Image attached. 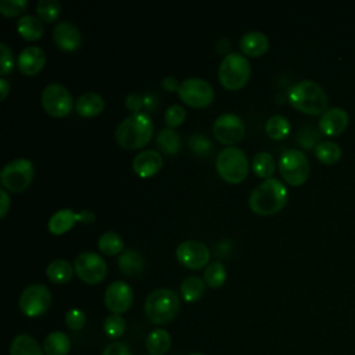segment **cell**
I'll return each instance as SVG.
<instances>
[{
  "label": "cell",
  "mask_w": 355,
  "mask_h": 355,
  "mask_svg": "<svg viewBox=\"0 0 355 355\" xmlns=\"http://www.w3.org/2000/svg\"><path fill=\"white\" fill-rule=\"evenodd\" d=\"M287 197L286 184L276 178H268L251 190L248 204L255 214L272 215L286 205Z\"/></svg>",
  "instance_id": "6da1fadb"
},
{
  "label": "cell",
  "mask_w": 355,
  "mask_h": 355,
  "mask_svg": "<svg viewBox=\"0 0 355 355\" xmlns=\"http://www.w3.org/2000/svg\"><path fill=\"white\" fill-rule=\"evenodd\" d=\"M287 97L290 104L304 114L322 115L327 111L329 97L326 92L311 79H304L290 86Z\"/></svg>",
  "instance_id": "7a4b0ae2"
},
{
  "label": "cell",
  "mask_w": 355,
  "mask_h": 355,
  "mask_svg": "<svg viewBox=\"0 0 355 355\" xmlns=\"http://www.w3.org/2000/svg\"><path fill=\"white\" fill-rule=\"evenodd\" d=\"M154 132L151 116L144 112H133L126 116L115 129V139L125 148H139L147 144Z\"/></svg>",
  "instance_id": "3957f363"
},
{
  "label": "cell",
  "mask_w": 355,
  "mask_h": 355,
  "mask_svg": "<svg viewBox=\"0 0 355 355\" xmlns=\"http://www.w3.org/2000/svg\"><path fill=\"white\" fill-rule=\"evenodd\" d=\"M179 306L180 300L173 290L157 288L147 295L144 312L151 323L165 324L176 316Z\"/></svg>",
  "instance_id": "277c9868"
},
{
  "label": "cell",
  "mask_w": 355,
  "mask_h": 355,
  "mask_svg": "<svg viewBox=\"0 0 355 355\" xmlns=\"http://www.w3.org/2000/svg\"><path fill=\"white\" fill-rule=\"evenodd\" d=\"M251 75V64L248 58L239 51L227 53L218 68V78L229 90H237L243 87Z\"/></svg>",
  "instance_id": "5b68a950"
},
{
  "label": "cell",
  "mask_w": 355,
  "mask_h": 355,
  "mask_svg": "<svg viewBox=\"0 0 355 355\" xmlns=\"http://www.w3.org/2000/svg\"><path fill=\"white\" fill-rule=\"evenodd\" d=\"M215 164L219 175L230 183H239L245 179L250 168L247 154L236 146L222 148L216 155Z\"/></svg>",
  "instance_id": "8992f818"
},
{
  "label": "cell",
  "mask_w": 355,
  "mask_h": 355,
  "mask_svg": "<svg viewBox=\"0 0 355 355\" xmlns=\"http://www.w3.org/2000/svg\"><path fill=\"white\" fill-rule=\"evenodd\" d=\"M277 166L282 178L293 186L302 184L308 179L311 171L306 155L298 148H288L283 151Z\"/></svg>",
  "instance_id": "52a82bcc"
},
{
  "label": "cell",
  "mask_w": 355,
  "mask_h": 355,
  "mask_svg": "<svg viewBox=\"0 0 355 355\" xmlns=\"http://www.w3.org/2000/svg\"><path fill=\"white\" fill-rule=\"evenodd\" d=\"M33 178V164L28 158H15L7 162L0 172V182L10 191H21Z\"/></svg>",
  "instance_id": "ba28073f"
},
{
  "label": "cell",
  "mask_w": 355,
  "mask_h": 355,
  "mask_svg": "<svg viewBox=\"0 0 355 355\" xmlns=\"http://www.w3.org/2000/svg\"><path fill=\"white\" fill-rule=\"evenodd\" d=\"M51 304L50 290L40 283L29 284L19 295V309L29 318L43 315Z\"/></svg>",
  "instance_id": "9c48e42d"
},
{
  "label": "cell",
  "mask_w": 355,
  "mask_h": 355,
  "mask_svg": "<svg viewBox=\"0 0 355 355\" xmlns=\"http://www.w3.org/2000/svg\"><path fill=\"white\" fill-rule=\"evenodd\" d=\"M42 105L50 115L64 116L71 112L73 98L64 85L51 82L42 90Z\"/></svg>",
  "instance_id": "30bf717a"
},
{
  "label": "cell",
  "mask_w": 355,
  "mask_h": 355,
  "mask_svg": "<svg viewBox=\"0 0 355 355\" xmlns=\"http://www.w3.org/2000/svg\"><path fill=\"white\" fill-rule=\"evenodd\" d=\"M180 98L191 107H205L214 100V87L202 78H186L178 90Z\"/></svg>",
  "instance_id": "8fae6325"
},
{
  "label": "cell",
  "mask_w": 355,
  "mask_h": 355,
  "mask_svg": "<svg viewBox=\"0 0 355 355\" xmlns=\"http://www.w3.org/2000/svg\"><path fill=\"white\" fill-rule=\"evenodd\" d=\"M76 275L89 284L100 283L107 273V263L101 255L93 251L80 252L73 261Z\"/></svg>",
  "instance_id": "7c38bea8"
},
{
  "label": "cell",
  "mask_w": 355,
  "mask_h": 355,
  "mask_svg": "<svg viewBox=\"0 0 355 355\" xmlns=\"http://www.w3.org/2000/svg\"><path fill=\"white\" fill-rule=\"evenodd\" d=\"M214 136L223 144H234L244 136L245 126L243 119L234 112L220 114L212 125Z\"/></svg>",
  "instance_id": "4fadbf2b"
},
{
  "label": "cell",
  "mask_w": 355,
  "mask_h": 355,
  "mask_svg": "<svg viewBox=\"0 0 355 355\" xmlns=\"http://www.w3.org/2000/svg\"><path fill=\"white\" fill-rule=\"evenodd\" d=\"M176 258L190 269H200L209 261V248L198 240H184L176 247Z\"/></svg>",
  "instance_id": "5bb4252c"
},
{
  "label": "cell",
  "mask_w": 355,
  "mask_h": 355,
  "mask_svg": "<svg viewBox=\"0 0 355 355\" xmlns=\"http://www.w3.org/2000/svg\"><path fill=\"white\" fill-rule=\"evenodd\" d=\"M104 301L107 308L112 313L126 312L133 302V291L130 286L122 280H115L108 284L104 293Z\"/></svg>",
  "instance_id": "9a60e30c"
},
{
  "label": "cell",
  "mask_w": 355,
  "mask_h": 355,
  "mask_svg": "<svg viewBox=\"0 0 355 355\" xmlns=\"http://www.w3.org/2000/svg\"><path fill=\"white\" fill-rule=\"evenodd\" d=\"M94 219H96V215L92 211L83 209L82 212L75 214L71 208H62L51 215L47 226L53 234H62L67 230H69L76 220H80L85 223H92V222H94Z\"/></svg>",
  "instance_id": "2e32d148"
},
{
  "label": "cell",
  "mask_w": 355,
  "mask_h": 355,
  "mask_svg": "<svg viewBox=\"0 0 355 355\" xmlns=\"http://www.w3.org/2000/svg\"><path fill=\"white\" fill-rule=\"evenodd\" d=\"M51 36L55 44L60 49L67 51L76 50L82 43V35L79 28L69 21H61L55 24V26L53 28Z\"/></svg>",
  "instance_id": "e0dca14e"
},
{
  "label": "cell",
  "mask_w": 355,
  "mask_h": 355,
  "mask_svg": "<svg viewBox=\"0 0 355 355\" xmlns=\"http://www.w3.org/2000/svg\"><path fill=\"white\" fill-rule=\"evenodd\" d=\"M349 123V116L344 108L334 107L329 108L322 114L319 119V130L326 136H338L341 135Z\"/></svg>",
  "instance_id": "ac0fdd59"
},
{
  "label": "cell",
  "mask_w": 355,
  "mask_h": 355,
  "mask_svg": "<svg viewBox=\"0 0 355 355\" xmlns=\"http://www.w3.org/2000/svg\"><path fill=\"white\" fill-rule=\"evenodd\" d=\"M162 162V155L158 151L148 148L135 155V158L132 159V166L139 176L148 178L161 169Z\"/></svg>",
  "instance_id": "d6986e66"
},
{
  "label": "cell",
  "mask_w": 355,
  "mask_h": 355,
  "mask_svg": "<svg viewBox=\"0 0 355 355\" xmlns=\"http://www.w3.org/2000/svg\"><path fill=\"white\" fill-rule=\"evenodd\" d=\"M46 62V53L39 46H26L18 54V68L25 75L39 72Z\"/></svg>",
  "instance_id": "ffe728a7"
},
{
  "label": "cell",
  "mask_w": 355,
  "mask_h": 355,
  "mask_svg": "<svg viewBox=\"0 0 355 355\" xmlns=\"http://www.w3.org/2000/svg\"><path fill=\"white\" fill-rule=\"evenodd\" d=\"M239 46L245 55L258 57L268 50L269 39L261 31H248L241 35L239 40Z\"/></svg>",
  "instance_id": "44dd1931"
},
{
  "label": "cell",
  "mask_w": 355,
  "mask_h": 355,
  "mask_svg": "<svg viewBox=\"0 0 355 355\" xmlns=\"http://www.w3.org/2000/svg\"><path fill=\"white\" fill-rule=\"evenodd\" d=\"M75 108L83 116H94L103 111L104 100L96 92H85L78 97Z\"/></svg>",
  "instance_id": "7402d4cb"
},
{
  "label": "cell",
  "mask_w": 355,
  "mask_h": 355,
  "mask_svg": "<svg viewBox=\"0 0 355 355\" xmlns=\"http://www.w3.org/2000/svg\"><path fill=\"white\" fill-rule=\"evenodd\" d=\"M118 265H119V269L125 275L135 276V275H139L143 270V268H144V258H143V255L137 250L128 248V250H125L119 255Z\"/></svg>",
  "instance_id": "603a6c76"
},
{
  "label": "cell",
  "mask_w": 355,
  "mask_h": 355,
  "mask_svg": "<svg viewBox=\"0 0 355 355\" xmlns=\"http://www.w3.org/2000/svg\"><path fill=\"white\" fill-rule=\"evenodd\" d=\"M171 348V336L164 329H155L146 337V349L148 355H164Z\"/></svg>",
  "instance_id": "cb8c5ba5"
},
{
  "label": "cell",
  "mask_w": 355,
  "mask_h": 355,
  "mask_svg": "<svg viewBox=\"0 0 355 355\" xmlns=\"http://www.w3.org/2000/svg\"><path fill=\"white\" fill-rule=\"evenodd\" d=\"M10 355H43V349L32 336L22 333L14 337Z\"/></svg>",
  "instance_id": "d4e9b609"
},
{
  "label": "cell",
  "mask_w": 355,
  "mask_h": 355,
  "mask_svg": "<svg viewBox=\"0 0 355 355\" xmlns=\"http://www.w3.org/2000/svg\"><path fill=\"white\" fill-rule=\"evenodd\" d=\"M17 29L22 37L35 40L43 35V21L33 14H24L17 22Z\"/></svg>",
  "instance_id": "484cf974"
},
{
  "label": "cell",
  "mask_w": 355,
  "mask_h": 355,
  "mask_svg": "<svg viewBox=\"0 0 355 355\" xmlns=\"http://www.w3.org/2000/svg\"><path fill=\"white\" fill-rule=\"evenodd\" d=\"M73 265H71L67 259H54L46 268L47 277L54 283H67L73 276Z\"/></svg>",
  "instance_id": "4316f807"
},
{
  "label": "cell",
  "mask_w": 355,
  "mask_h": 355,
  "mask_svg": "<svg viewBox=\"0 0 355 355\" xmlns=\"http://www.w3.org/2000/svg\"><path fill=\"white\" fill-rule=\"evenodd\" d=\"M205 290V282L200 276L190 275L184 277L180 283V294L184 301L187 302H194L197 301Z\"/></svg>",
  "instance_id": "83f0119b"
},
{
  "label": "cell",
  "mask_w": 355,
  "mask_h": 355,
  "mask_svg": "<svg viewBox=\"0 0 355 355\" xmlns=\"http://www.w3.org/2000/svg\"><path fill=\"white\" fill-rule=\"evenodd\" d=\"M69 338L62 331H53L44 338L43 349L47 355H67L69 352Z\"/></svg>",
  "instance_id": "f1b7e54d"
},
{
  "label": "cell",
  "mask_w": 355,
  "mask_h": 355,
  "mask_svg": "<svg viewBox=\"0 0 355 355\" xmlns=\"http://www.w3.org/2000/svg\"><path fill=\"white\" fill-rule=\"evenodd\" d=\"M155 143L161 151L166 154H175L180 147V136L176 130H173V128L166 126L157 133Z\"/></svg>",
  "instance_id": "f546056e"
},
{
  "label": "cell",
  "mask_w": 355,
  "mask_h": 355,
  "mask_svg": "<svg viewBox=\"0 0 355 355\" xmlns=\"http://www.w3.org/2000/svg\"><path fill=\"white\" fill-rule=\"evenodd\" d=\"M252 171L259 178H270L276 169V161L268 151H259L252 157Z\"/></svg>",
  "instance_id": "4dcf8cb0"
},
{
  "label": "cell",
  "mask_w": 355,
  "mask_h": 355,
  "mask_svg": "<svg viewBox=\"0 0 355 355\" xmlns=\"http://www.w3.org/2000/svg\"><path fill=\"white\" fill-rule=\"evenodd\" d=\"M290 129H291V125L288 119L280 114H275L269 116L268 121L265 122V132L270 139H275V140L284 139L290 133Z\"/></svg>",
  "instance_id": "1f68e13d"
},
{
  "label": "cell",
  "mask_w": 355,
  "mask_h": 355,
  "mask_svg": "<svg viewBox=\"0 0 355 355\" xmlns=\"http://www.w3.org/2000/svg\"><path fill=\"white\" fill-rule=\"evenodd\" d=\"M315 155L322 164L334 165L336 162L340 161L343 151H341L340 146L334 141H320L315 147Z\"/></svg>",
  "instance_id": "d6a6232c"
},
{
  "label": "cell",
  "mask_w": 355,
  "mask_h": 355,
  "mask_svg": "<svg viewBox=\"0 0 355 355\" xmlns=\"http://www.w3.org/2000/svg\"><path fill=\"white\" fill-rule=\"evenodd\" d=\"M98 248L107 255H115L122 251L123 240L114 230H108L101 233V236L98 237Z\"/></svg>",
  "instance_id": "836d02e7"
},
{
  "label": "cell",
  "mask_w": 355,
  "mask_h": 355,
  "mask_svg": "<svg viewBox=\"0 0 355 355\" xmlns=\"http://www.w3.org/2000/svg\"><path fill=\"white\" fill-rule=\"evenodd\" d=\"M226 280V268L222 262L214 261L204 270V282L212 287H220Z\"/></svg>",
  "instance_id": "e575fe53"
},
{
  "label": "cell",
  "mask_w": 355,
  "mask_h": 355,
  "mask_svg": "<svg viewBox=\"0 0 355 355\" xmlns=\"http://www.w3.org/2000/svg\"><path fill=\"white\" fill-rule=\"evenodd\" d=\"M36 11L42 21L53 22L61 11V4L58 0H39L36 4Z\"/></svg>",
  "instance_id": "d590c367"
},
{
  "label": "cell",
  "mask_w": 355,
  "mask_h": 355,
  "mask_svg": "<svg viewBox=\"0 0 355 355\" xmlns=\"http://www.w3.org/2000/svg\"><path fill=\"white\" fill-rule=\"evenodd\" d=\"M126 327L125 319L118 313H111L104 320V331L111 338H118L123 334Z\"/></svg>",
  "instance_id": "8d00e7d4"
},
{
  "label": "cell",
  "mask_w": 355,
  "mask_h": 355,
  "mask_svg": "<svg viewBox=\"0 0 355 355\" xmlns=\"http://www.w3.org/2000/svg\"><path fill=\"white\" fill-rule=\"evenodd\" d=\"M298 141L305 148L316 147L320 143V130L313 128L312 125H305L298 132Z\"/></svg>",
  "instance_id": "74e56055"
},
{
  "label": "cell",
  "mask_w": 355,
  "mask_h": 355,
  "mask_svg": "<svg viewBox=\"0 0 355 355\" xmlns=\"http://www.w3.org/2000/svg\"><path fill=\"white\" fill-rule=\"evenodd\" d=\"M186 118V110L180 104H172L165 111V122L169 128L179 126Z\"/></svg>",
  "instance_id": "f35d334b"
},
{
  "label": "cell",
  "mask_w": 355,
  "mask_h": 355,
  "mask_svg": "<svg viewBox=\"0 0 355 355\" xmlns=\"http://www.w3.org/2000/svg\"><path fill=\"white\" fill-rule=\"evenodd\" d=\"M28 6L26 0H1L0 1V11L3 15L14 17L21 14Z\"/></svg>",
  "instance_id": "ab89813d"
},
{
  "label": "cell",
  "mask_w": 355,
  "mask_h": 355,
  "mask_svg": "<svg viewBox=\"0 0 355 355\" xmlns=\"http://www.w3.org/2000/svg\"><path fill=\"white\" fill-rule=\"evenodd\" d=\"M65 323L72 330H79L86 324V315L78 308H72L65 313Z\"/></svg>",
  "instance_id": "60d3db41"
},
{
  "label": "cell",
  "mask_w": 355,
  "mask_h": 355,
  "mask_svg": "<svg viewBox=\"0 0 355 355\" xmlns=\"http://www.w3.org/2000/svg\"><path fill=\"white\" fill-rule=\"evenodd\" d=\"M0 50H1V57H0V72L3 75H7L8 72L12 71L14 67V57H12V50L6 44L0 43Z\"/></svg>",
  "instance_id": "b9f144b4"
},
{
  "label": "cell",
  "mask_w": 355,
  "mask_h": 355,
  "mask_svg": "<svg viewBox=\"0 0 355 355\" xmlns=\"http://www.w3.org/2000/svg\"><path fill=\"white\" fill-rule=\"evenodd\" d=\"M101 355H132L130 348L122 341H114L108 344Z\"/></svg>",
  "instance_id": "7bdbcfd3"
},
{
  "label": "cell",
  "mask_w": 355,
  "mask_h": 355,
  "mask_svg": "<svg viewBox=\"0 0 355 355\" xmlns=\"http://www.w3.org/2000/svg\"><path fill=\"white\" fill-rule=\"evenodd\" d=\"M125 104H126V107L132 111V114H133V112H140V110H141V107H143V104H144V98H143L139 93L132 92V93H129V94L126 96Z\"/></svg>",
  "instance_id": "ee69618b"
},
{
  "label": "cell",
  "mask_w": 355,
  "mask_h": 355,
  "mask_svg": "<svg viewBox=\"0 0 355 355\" xmlns=\"http://www.w3.org/2000/svg\"><path fill=\"white\" fill-rule=\"evenodd\" d=\"M10 208V197L6 189L0 190V216L3 218Z\"/></svg>",
  "instance_id": "f6af8a7d"
},
{
  "label": "cell",
  "mask_w": 355,
  "mask_h": 355,
  "mask_svg": "<svg viewBox=\"0 0 355 355\" xmlns=\"http://www.w3.org/2000/svg\"><path fill=\"white\" fill-rule=\"evenodd\" d=\"M161 85L165 90L168 92H175V90H179V82L175 76H165L162 80H161Z\"/></svg>",
  "instance_id": "bcb514c9"
},
{
  "label": "cell",
  "mask_w": 355,
  "mask_h": 355,
  "mask_svg": "<svg viewBox=\"0 0 355 355\" xmlns=\"http://www.w3.org/2000/svg\"><path fill=\"white\" fill-rule=\"evenodd\" d=\"M8 90H10V83H8V80H7V79H4V78H1V79H0V92H1V100H4V98H6V96H7Z\"/></svg>",
  "instance_id": "7dc6e473"
},
{
  "label": "cell",
  "mask_w": 355,
  "mask_h": 355,
  "mask_svg": "<svg viewBox=\"0 0 355 355\" xmlns=\"http://www.w3.org/2000/svg\"><path fill=\"white\" fill-rule=\"evenodd\" d=\"M189 355H205V354H201V352H193V354H189Z\"/></svg>",
  "instance_id": "c3c4849f"
}]
</instances>
